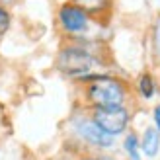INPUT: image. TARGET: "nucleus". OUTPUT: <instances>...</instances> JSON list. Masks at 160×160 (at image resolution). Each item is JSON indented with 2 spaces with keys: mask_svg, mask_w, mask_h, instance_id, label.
<instances>
[{
  "mask_svg": "<svg viewBox=\"0 0 160 160\" xmlns=\"http://www.w3.org/2000/svg\"><path fill=\"white\" fill-rule=\"evenodd\" d=\"M82 103L86 109L109 108V106H129L133 88L125 78L100 72L88 76L82 84Z\"/></svg>",
  "mask_w": 160,
  "mask_h": 160,
  "instance_id": "nucleus-2",
  "label": "nucleus"
},
{
  "mask_svg": "<svg viewBox=\"0 0 160 160\" xmlns=\"http://www.w3.org/2000/svg\"><path fill=\"white\" fill-rule=\"evenodd\" d=\"M0 127H2V108H0Z\"/></svg>",
  "mask_w": 160,
  "mask_h": 160,
  "instance_id": "nucleus-14",
  "label": "nucleus"
},
{
  "mask_svg": "<svg viewBox=\"0 0 160 160\" xmlns=\"http://www.w3.org/2000/svg\"><path fill=\"white\" fill-rule=\"evenodd\" d=\"M152 125L160 131V102L152 108Z\"/></svg>",
  "mask_w": 160,
  "mask_h": 160,
  "instance_id": "nucleus-12",
  "label": "nucleus"
},
{
  "mask_svg": "<svg viewBox=\"0 0 160 160\" xmlns=\"http://www.w3.org/2000/svg\"><path fill=\"white\" fill-rule=\"evenodd\" d=\"M55 23L61 33L67 37V41H94L90 31L94 26H100V20L92 18L80 6L67 0L57 8Z\"/></svg>",
  "mask_w": 160,
  "mask_h": 160,
  "instance_id": "nucleus-3",
  "label": "nucleus"
},
{
  "mask_svg": "<svg viewBox=\"0 0 160 160\" xmlns=\"http://www.w3.org/2000/svg\"><path fill=\"white\" fill-rule=\"evenodd\" d=\"M70 2L80 6L84 12H88L96 20L108 18L111 8H113V0H70Z\"/></svg>",
  "mask_w": 160,
  "mask_h": 160,
  "instance_id": "nucleus-8",
  "label": "nucleus"
},
{
  "mask_svg": "<svg viewBox=\"0 0 160 160\" xmlns=\"http://www.w3.org/2000/svg\"><path fill=\"white\" fill-rule=\"evenodd\" d=\"M70 127H72L74 137L84 142L86 147L96 148L100 152H106V150H111L115 147V137L103 133L98 125L94 123V119L90 117V111H78L70 117Z\"/></svg>",
  "mask_w": 160,
  "mask_h": 160,
  "instance_id": "nucleus-4",
  "label": "nucleus"
},
{
  "mask_svg": "<svg viewBox=\"0 0 160 160\" xmlns=\"http://www.w3.org/2000/svg\"><path fill=\"white\" fill-rule=\"evenodd\" d=\"M150 51H152L154 61L160 65V14L154 18L150 26Z\"/></svg>",
  "mask_w": 160,
  "mask_h": 160,
  "instance_id": "nucleus-10",
  "label": "nucleus"
},
{
  "mask_svg": "<svg viewBox=\"0 0 160 160\" xmlns=\"http://www.w3.org/2000/svg\"><path fill=\"white\" fill-rule=\"evenodd\" d=\"M12 28V12L8 10V6L0 0V39H2Z\"/></svg>",
  "mask_w": 160,
  "mask_h": 160,
  "instance_id": "nucleus-11",
  "label": "nucleus"
},
{
  "mask_svg": "<svg viewBox=\"0 0 160 160\" xmlns=\"http://www.w3.org/2000/svg\"><path fill=\"white\" fill-rule=\"evenodd\" d=\"M141 152L148 160L160 154V131L154 125L145 127V131L141 133Z\"/></svg>",
  "mask_w": 160,
  "mask_h": 160,
  "instance_id": "nucleus-6",
  "label": "nucleus"
},
{
  "mask_svg": "<svg viewBox=\"0 0 160 160\" xmlns=\"http://www.w3.org/2000/svg\"><path fill=\"white\" fill-rule=\"evenodd\" d=\"M135 92H137V96L142 102L154 100V96L158 92V80H156L154 72H150V70L141 72L137 76V80H135Z\"/></svg>",
  "mask_w": 160,
  "mask_h": 160,
  "instance_id": "nucleus-7",
  "label": "nucleus"
},
{
  "mask_svg": "<svg viewBox=\"0 0 160 160\" xmlns=\"http://www.w3.org/2000/svg\"><path fill=\"white\" fill-rule=\"evenodd\" d=\"M96 41H65L55 55V68L65 78L82 84L88 76L100 74L103 57L94 49Z\"/></svg>",
  "mask_w": 160,
  "mask_h": 160,
  "instance_id": "nucleus-1",
  "label": "nucleus"
},
{
  "mask_svg": "<svg viewBox=\"0 0 160 160\" xmlns=\"http://www.w3.org/2000/svg\"><path fill=\"white\" fill-rule=\"evenodd\" d=\"M121 148H123L127 160H142V152H141V135H137L135 131H127V133L123 135Z\"/></svg>",
  "mask_w": 160,
  "mask_h": 160,
  "instance_id": "nucleus-9",
  "label": "nucleus"
},
{
  "mask_svg": "<svg viewBox=\"0 0 160 160\" xmlns=\"http://www.w3.org/2000/svg\"><path fill=\"white\" fill-rule=\"evenodd\" d=\"M78 160H103L100 154H82Z\"/></svg>",
  "mask_w": 160,
  "mask_h": 160,
  "instance_id": "nucleus-13",
  "label": "nucleus"
},
{
  "mask_svg": "<svg viewBox=\"0 0 160 160\" xmlns=\"http://www.w3.org/2000/svg\"><path fill=\"white\" fill-rule=\"evenodd\" d=\"M90 117L94 119V123L100 127L103 133L111 135V137H121L129 131L133 111L131 106H109V108H92Z\"/></svg>",
  "mask_w": 160,
  "mask_h": 160,
  "instance_id": "nucleus-5",
  "label": "nucleus"
}]
</instances>
